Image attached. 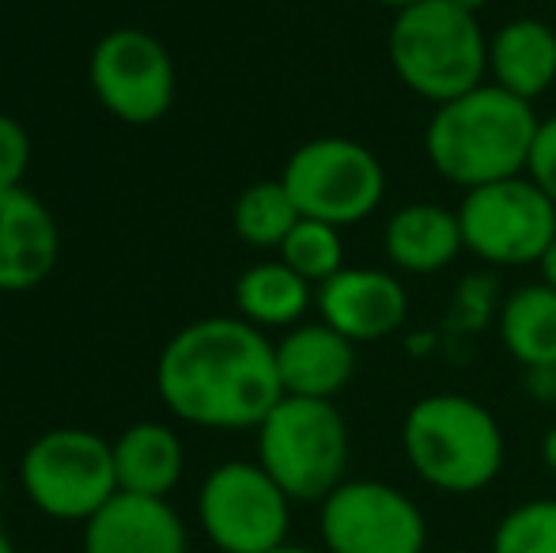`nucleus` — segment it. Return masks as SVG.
Instances as JSON below:
<instances>
[{
	"label": "nucleus",
	"instance_id": "9",
	"mask_svg": "<svg viewBox=\"0 0 556 553\" xmlns=\"http://www.w3.org/2000/svg\"><path fill=\"white\" fill-rule=\"evenodd\" d=\"M462 243L489 266L542 262L556 239V205L527 175L466 190L458 205Z\"/></svg>",
	"mask_w": 556,
	"mask_h": 553
},
{
	"label": "nucleus",
	"instance_id": "24",
	"mask_svg": "<svg viewBox=\"0 0 556 553\" xmlns=\"http://www.w3.org/2000/svg\"><path fill=\"white\" fill-rule=\"evenodd\" d=\"M30 167V137L12 114H0V190L23 186Z\"/></svg>",
	"mask_w": 556,
	"mask_h": 553
},
{
	"label": "nucleus",
	"instance_id": "18",
	"mask_svg": "<svg viewBox=\"0 0 556 553\" xmlns=\"http://www.w3.org/2000/svg\"><path fill=\"white\" fill-rule=\"evenodd\" d=\"M182 440H178L175 428L160 425V420L129 425L114 440V470L122 493L163 497L167 501L182 481Z\"/></svg>",
	"mask_w": 556,
	"mask_h": 553
},
{
	"label": "nucleus",
	"instance_id": "20",
	"mask_svg": "<svg viewBox=\"0 0 556 553\" xmlns=\"http://www.w3.org/2000/svg\"><path fill=\"white\" fill-rule=\"evenodd\" d=\"M235 303L250 326H295L311 303V285L285 262H257L235 280Z\"/></svg>",
	"mask_w": 556,
	"mask_h": 553
},
{
	"label": "nucleus",
	"instance_id": "16",
	"mask_svg": "<svg viewBox=\"0 0 556 553\" xmlns=\"http://www.w3.org/2000/svg\"><path fill=\"white\" fill-rule=\"evenodd\" d=\"M382 247H387L390 266L417 277L440 274L466 251L458 213L432 205V201H413V205L397 209L387 221Z\"/></svg>",
	"mask_w": 556,
	"mask_h": 553
},
{
	"label": "nucleus",
	"instance_id": "25",
	"mask_svg": "<svg viewBox=\"0 0 556 553\" xmlns=\"http://www.w3.org/2000/svg\"><path fill=\"white\" fill-rule=\"evenodd\" d=\"M527 178L556 205V114L538 122L534 148H530V160H527Z\"/></svg>",
	"mask_w": 556,
	"mask_h": 553
},
{
	"label": "nucleus",
	"instance_id": "27",
	"mask_svg": "<svg viewBox=\"0 0 556 553\" xmlns=\"http://www.w3.org/2000/svg\"><path fill=\"white\" fill-rule=\"evenodd\" d=\"M538 266H542V280H545V285L556 288V239L549 243V251H545V259L538 262Z\"/></svg>",
	"mask_w": 556,
	"mask_h": 553
},
{
	"label": "nucleus",
	"instance_id": "5",
	"mask_svg": "<svg viewBox=\"0 0 556 553\" xmlns=\"http://www.w3.org/2000/svg\"><path fill=\"white\" fill-rule=\"evenodd\" d=\"M349 425L323 399L285 394L257 425V463L292 504H323L349 478Z\"/></svg>",
	"mask_w": 556,
	"mask_h": 553
},
{
	"label": "nucleus",
	"instance_id": "8",
	"mask_svg": "<svg viewBox=\"0 0 556 553\" xmlns=\"http://www.w3.org/2000/svg\"><path fill=\"white\" fill-rule=\"evenodd\" d=\"M198 519L220 553H273L288 546L292 497L265 474L262 463H220L198 493Z\"/></svg>",
	"mask_w": 556,
	"mask_h": 553
},
{
	"label": "nucleus",
	"instance_id": "1",
	"mask_svg": "<svg viewBox=\"0 0 556 553\" xmlns=\"http://www.w3.org/2000/svg\"><path fill=\"white\" fill-rule=\"evenodd\" d=\"M155 391L178 420L198 428H257L285 399L277 345L247 318H201L167 341Z\"/></svg>",
	"mask_w": 556,
	"mask_h": 553
},
{
	"label": "nucleus",
	"instance_id": "14",
	"mask_svg": "<svg viewBox=\"0 0 556 553\" xmlns=\"http://www.w3.org/2000/svg\"><path fill=\"white\" fill-rule=\"evenodd\" d=\"M61 236L53 213L23 186L0 190V292H27L53 274Z\"/></svg>",
	"mask_w": 556,
	"mask_h": 553
},
{
	"label": "nucleus",
	"instance_id": "32",
	"mask_svg": "<svg viewBox=\"0 0 556 553\" xmlns=\"http://www.w3.org/2000/svg\"><path fill=\"white\" fill-rule=\"evenodd\" d=\"M0 553H20V550H15V542H12V539H8V535H4V531H0Z\"/></svg>",
	"mask_w": 556,
	"mask_h": 553
},
{
	"label": "nucleus",
	"instance_id": "31",
	"mask_svg": "<svg viewBox=\"0 0 556 553\" xmlns=\"http://www.w3.org/2000/svg\"><path fill=\"white\" fill-rule=\"evenodd\" d=\"M451 4H458V8H466V12H473V15H477L484 4H489V0H451Z\"/></svg>",
	"mask_w": 556,
	"mask_h": 553
},
{
	"label": "nucleus",
	"instance_id": "6",
	"mask_svg": "<svg viewBox=\"0 0 556 553\" xmlns=\"http://www.w3.org/2000/svg\"><path fill=\"white\" fill-rule=\"evenodd\" d=\"M27 501L61 524H88L117 493L114 443L88 428L42 432L20 463Z\"/></svg>",
	"mask_w": 556,
	"mask_h": 553
},
{
	"label": "nucleus",
	"instance_id": "13",
	"mask_svg": "<svg viewBox=\"0 0 556 553\" xmlns=\"http://www.w3.org/2000/svg\"><path fill=\"white\" fill-rule=\"evenodd\" d=\"M84 553H190V535L170 501L117 489L84 524Z\"/></svg>",
	"mask_w": 556,
	"mask_h": 553
},
{
	"label": "nucleus",
	"instance_id": "34",
	"mask_svg": "<svg viewBox=\"0 0 556 553\" xmlns=\"http://www.w3.org/2000/svg\"><path fill=\"white\" fill-rule=\"evenodd\" d=\"M0 493H4V478H0Z\"/></svg>",
	"mask_w": 556,
	"mask_h": 553
},
{
	"label": "nucleus",
	"instance_id": "4",
	"mask_svg": "<svg viewBox=\"0 0 556 553\" xmlns=\"http://www.w3.org/2000/svg\"><path fill=\"white\" fill-rule=\"evenodd\" d=\"M387 53L397 80L435 106L481 88L489 73V38L481 20L451 0H425L397 12Z\"/></svg>",
	"mask_w": 556,
	"mask_h": 553
},
{
	"label": "nucleus",
	"instance_id": "28",
	"mask_svg": "<svg viewBox=\"0 0 556 553\" xmlns=\"http://www.w3.org/2000/svg\"><path fill=\"white\" fill-rule=\"evenodd\" d=\"M542 463L556 474V425L542 436Z\"/></svg>",
	"mask_w": 556,
	"mask_h": 553
},
{
	"label": "nucleus",
	"instance_id": "17",
	"mask_svg": "<svg viewBox=\"0 0 556 553\" xmlns=\"http://www.w3.org/2000/svg\"><path fill=\"white\" fill-rule=\"evenodd\" d=\"M492 84L534 103L556 80V30L538 15L511 20L489 38Z\"/></svg>",
	"mask_w": 556,
	"mask_h": 553
},
{
	"label": "nucleus",
	"instance_id": "33",
	"mask_svg": "<svg viewBox=\"0 0 556 553\" xmlns=\"http://www.w3.org/2000/svg\"><path fill=\"white\" fill-rule=\"evenodd\" d=\"M440 553H489V550H466V546H454V550H440Z\"/></svg>",
	"mask_w": 556,
	"mask_h": 553
},
{
	"label": "nucleus",
	"instance_id": "22",
	"mask_svg": "<svg viewBox=\"0 0 556 553\" xmlns=\"http://www.w3.org/2000/svg\"><path fill=\"white\" fill-rule=\"evenodd\" d=\"M280 262H285L288 269H295L307 285H326L333 274L344 269L341 228L300 216V224H295L285 243H280Z\"/></svg>",
	"mask_w": 556,
	"mask_h": 553
},
{
	"label": "nucleus",
	"instance_id": "30",
	"mask_svg": "<svg viewBox=\"0 0 556 553\" xmlns=\"http://www.w3.org/2000/svg\"><path fill=\"white\" fill-rule=\"evenodd\" d=\"M273 553H326V550L323 546H295V542H288V546H280Z\"/></svg>",
	"mask_w": 556,
	"mask_h": 553
},
{
	"label": "nucleus",
	"instance_id": "21",
	"mask_svg": "<svg viewBox=\"0 0 556 553\" xmlns=\"http://www.w3.org/2000/svg\"><path fill=\"white\" fill-rule=\"evenodd\" d=\"M231 224L242 243L262 247V251H280L288 231L300 224V209H295L292 193L285 190L280 178H265V183H254L239 193L231 209Z\"/></svg>",
	"mask_w": 556,
	"mask_h": 553
},
{
	"label": "nucleus",
	"instance_id": "10",
	"mask_svg": "<svg viewBox=\"0 0 556 553\" xmlns=\"http://www.w3.org/2000/svg\"><path fill=\"white\" fill-rule=\"evenodd\" d=\"M326 553H428V516L405 489L382 478H344L318 504Z\"/></svg>",
	"mask_w": 556,
	"mask_h": 553
},
{
	"label": "nucleus",
	"instance_id": "29",
	"mask_svg": "<svg viewBox=\"0 0 556 553\" xmlns=\"http://www.w3.org/2000/svg\"><path fill=\"white\" fill-rule=\"evenodd\" d=\"M375 4L394 8V15H397V12H405V8H413V4H425V0H375Z\"/></svg>",
	"mask_w": 556,
	"mask_h": 553
},
{
	"label": "nucleus",
	"instance_id": "26",
	"mask_svg": "<svg viewBox=\"0 0 556 553\" xmlns=\"http://www.w3.org/2000/svg\"><path fill=\"white\" fill-rule=\"evenodd\" d=\"M492 296H496V285L484 277H469L458 285L454 292V318H462V326H484V318L492 315Z\"/></svg>",
	"mask_w": 556,
	"mask_h": 553
},
{
	"label": "nucleus",
	"instance_id": "15",
	"mask_svg": "<svg viewBox=\"0 0 556 553\" xmlns=\"http://www.w3.org/2000/svg\"><path fill=\"white\" fill-rule=\"evenodd\" d=\"M277 372L285 394L333 402L356 372V345L326 323H307L277 341Z\"/></svg>",
	"mask_w": 556,
	"mask_h": 553
},
{
	"label": "nucleus",
	"instance_id": "23",
	"mask_svg": "<svg viewBox=\"0 0 556 553\" xmlns=\"http://www.w3.org/2000/svg\"><path fill=\"white\" fill-rule=\"evenodd\" d=\"M489 553H556V497H530L500 516Z\"/></svg>",
	"mask_w": 556,
	"mask_h": 553
},
{
	"label": "nucleus",
	"instance_id": "7",
	"mask_svg": "<svg viewBox=\"0 0 556 553\" xmlns=\"http://www.w3.org/2000/svg\"><path fill=\"white\" fill-rule=\"evenodd\" d=\"M280 183L292 193L300 216L349 228V224L367 221L382 205L387 171L379 155L359 140L315 137L288 155Z\"/></svg>",
	"mask_w": 556,
	"mask_h": 553
},
{
	"label": "nucleus",
	"instance_id": "3",
	"mask_svg": "<svg viewBox=\"0 0 556 553\" xmlns=\"http://www.w3.org/2000/svg\"><path fill=\"white\" fill-rule=\"evenodd\" d=\"M409 470L446 497H473L500 478L507 440L489 406L466 394H425L402 420Z\"/></svg>",
	"mask_w": 556,
	"mask_h": 553
},
{
	"label": "nucleus",
	"instance_id": "11",
	"mask_svg": "<svg viewBox=\"0 0 556 553\" xmlns=\"http://www.w3.org/2000/svg\"><path fill=\"white\" fill-rule=\"evenodd\" d=\"M91 88L114 118L152 126L175 103V65L148 30H111L91 53Z\"/></svg>",
	"mask_w": 556,
	"mask_h": 553
},
{
	"label": "nucleus",
	"instance_id": "2",
	"mask_svg": "<svg viewBox=\"0 0 556 553\" xmlns=\"http://www.w3.org/2000/svg\"><path fill=\"white\" fill-rule=\"evenodd\" d=\"M538 134L534 103L481 84L451 103L435 106L425 129L428 163L462 190L527 175L530 148Z\"/></svg>",
	"mask_w": 556,
	"mask_h": 553
},
{
	"label": "nucleus",
	"instance_id": "12",
	"mask_svg": "<svg viewBox=\"0 0 556 553\" xmlns=\"http://www.w3.org/2000/svg\"><path fill=\"white\" fill-rule=\"evenodd\" d=\"M318 311L341 338L364 345L402 330L409 318V292L390 269H341L318 285Z\"/></svg>",
	"mask_w": 556,
	"mask_h": 553
},
{
	"label": "nucleus",
	"instance_id": "19",
	"mask_svg": "<svg viewBox=\"0 0 556 553\" xmlns=\"http://www.w3.org/2000/svg\"><path fill=\"white\" fill-rule=\"evenodd\" d=\"M500 338L527 372H556V288L522 285L500 307Z\"/></svg>",
	"mask_w": 556,
	"mask_h": 553
}]
</instances>
